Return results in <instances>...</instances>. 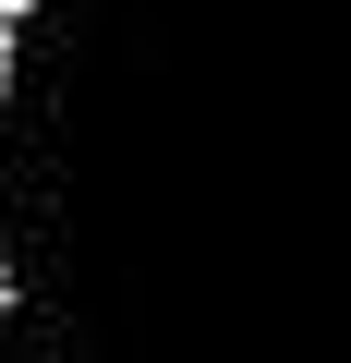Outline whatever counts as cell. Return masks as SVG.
Segmentation results:
<instances>
[{
	"label": "cell",
	"mask_w": 351,
	"mask_h": 363,
	"mask_svg": "<svg viewBox=\"0 0 351 363\" xmlns=\"http://www.w3.org/2000/svg\"><path fill=\"white\" fill-rule=\"evenodd\" d=\"M0 363H351V0H0Z\"/></svg>",
	"instance_id": "6da1fadb"
}]
</instances>
